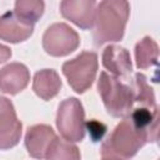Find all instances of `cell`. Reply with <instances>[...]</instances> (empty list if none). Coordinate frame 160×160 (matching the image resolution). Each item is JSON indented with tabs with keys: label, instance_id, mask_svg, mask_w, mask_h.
<instances>
[{
	"label": "cell",
	"instance_id": "cell-1",
	"mask_svg": "<svg viewBox=\"0 0 160 160\" xmlns=\"http://www.w3.org/2000/svg\"><path fill=\"white\" fill-rule=\"evenodd\" d=\"M130 15V4L124 0H105L98 4L94 19V42L101 46L105 42L120 41Z\"/></svg>",
	"mask_w": 160,
	"mask_h": 160
},
{
	"label": "cell",
	"instance_id": "cell-2",
	"mask_svg": "<svg viewBox=\"0 0 160 160\" xmlns=\"http://www.w3.org/2000/svg\"><path fill=\"white\" fill-rule=\"evenodd\" d=\"M98 90L108 112L114 118H126L134 105L132 88L106 71L100 74Z\"/></svg>",
	"mask_w": 160,
	"mask_h": 160
},
{
	"label": "cell",
	"instance_id": "cell-3",
	"mask_svg": "<svg viewBox=\"0 0 160 160\" xmlns=\"http://www.w3.org/2000/svg\"><path fill=\"white\" fill-rule=\"evenodd\" d=\"M149 142L148 136L136 129L129 116L116 125L110 136L104 141L101 146V155H118L120 158L130 159Z\"/></svg>",
	"mask_w": 160,
	"mask_h": 160
},
{
	"label": "cell",
	"instance_id": "cell-4",
	"mask_svg": "<svg viewBox=\"0 0 160 160\" xmlns=\"http://www.w3.org/2000/svg\"><path fill=\"white\" fill-rule=\"evenodd\" d=\"M98 72V54L82 51L76 58L62 64V74L69 85L79 94L85 92L94 82Z\"/></svg>",
	"mask_w": 160,
	"mask_h": 160
},
{
	"label": "cell",
	"instance_id": "cell-5",
	"mask_svg": "<svg viewBox=\"0 0 160 160\" xmlns=\"http://www.w3.org/2000/svg\"><path fill=\"white\" fill-rule=\"evenodd\" d=\"M56 126L66 141H81L85 138V112L80 100L69 98L59 105Z\"/></svg>",
	"mask_w": 160,
	"mask_h": 160
},
{
	"label": "cell",
	"instance_id": "cell-6",
	"mask_svg": "<svg viewBox=\"0 0 160 160\" xmlns=\"http://www.w3.org/2000/svg\"><path fill=\"white\" fill-rule=\"evenodd\" d=\"M80 38L78 32L65 22L52 24L42 36V48L51 56H65L78 49Z\"/></svg>",
	"mask_w": 160,
	"mask_h": 160
},
{
	"label": "cell",
	"instance_id": "cell-7",
	"mask_svg": "<svg viewBox=\"0 0 160 160\" xmlns=\"http://www.w3.org/2000/svg\"><path fill=\"white\" fill-rule=\"evenodd\" d=\"M22 125L16 116L12 102L0 96V150H8L19 144Z\"/></svg>",
	"mask_w": 160,
	"mask_h": 160
},
{
	"label": "cell",
	"instance_id": "cell-8",
	"mask_svg": "<svg viewBox=\"0 0 160 160\" xmlns=\"http://www.w3.org/2000/svg\"><path fill=\"white\" fill-rule=\"evenodd\" d=\"M95 9L94 0H64L60 2L61 15L84 30L94 26Z\"/></svg>",
	"mask_w": 160,
	"mask_h": 160
},
{
	"label": "cell",
	"instance_id": "cell-9",
	"mask_svg": "<svg viewBox=\"0 0 160 160\" xmlns=\"http://www.w3.org/2000/svg\"><path fill=\"white\" fill-rule=\"evenodd\" d=\"M55 138L56 134L49 125L40 124L30 126L25 134V146L29 155L34 159H44Z\"/></svg>",
	"mask_w": 160,
	"mask_h": 160
},
{
	"label": "cell",
	"instance_id": "cell-10",
	"mask_svg": "<svg viewBox=\"0 0 160 160\" xmlns=\"http://www.w3.org/2000/svg\"><path fill=\"white\" fill-rule=\"evenodd\" d=\"M30 80V72L24 64L11 62L0 69V91L15 95L22 91Z\"/></svg>",
	"mask_w": 160,
	"mask_h": 160
},
{
	"label": "cell",
	"instance_id": "cell-11",
	"mask_svg": "<svg viewBox=\"0 0 160 160\" xmlns=\"http://www.w3.org/2000/svg\"><path fill=\"white\" fill-rule=\"evenodd\" d=\"M34 32V25L19 19L14 11H8L0 16V39L8 42H21Z\"/></svg>",
	"mask_w": 160,
	"mask_h": 160
},
{
	"label": "cell",
	"instance_id": "cell-12",
	"mask_svg": "<svg viewBox=\"0 0 160 160\" xmlns=\"http://www.w3.org/2000/svg\"><path fill=\"white\" fill-rule=\"evenodd\" d=\"M102 65L115 78H126L132 70L129 51L119 45H109L105 48L102 52Z\"/></svg>",
	"mask_w": 160,
	"mask_h": 160
},
{
	"label": "cell",
	"instance_id": "cell-13",
	"mask_svg": "<svg viewBox=\"0 0 160 160\" xmlns=\"http://www.w3.org/2000/svg\"><path fill=\"white\" fill-rule=\"evenodd\" d=\"M129 119L134 124L136 129L142 131L146 136L149 142L158 141V131H159V118H158V108L149 109V108H136L131 110Z\"/></svg>",
	"mask_w": 160,
	"mask_h": 160
},
{
	"label": "cell",
	"instance_id": "cell-14",
	"mask_svg": "<svg viewBox=\"0 0 160 160\" xmlns=\"http://www.w3.org/2000/svg\"><path fill=\"white\" fill-rule=\"evenodd\" d=\"M61 88L59 74L52 69H44L34 75L32 90L42 100H50L56 96Z\"/></svg>",
	"mask_w": 160,
	"mask_h": 160
},
{
	"label": "cell",
	"instance_id": "cell-15",
	"mask_svg": "<svg viewBox=\"0 0 160 160\" xmlns=\"http://www.w3.org/2000/svg\"><path fill=\"white\" fill-rule=\"evenodd\" d=\"M158 58H159V46L152 38L145 36L136 44L135 60H136V66L139 69L145 70L156 65Z\"/></svg>",
	"mask_w": 160,
	"mask_h": 160
},
{
	"label": "cell",
	"instance_id": "cell-16",
	"mask_svg": "<svg viewBox=\"0 0 160 160\" xmlns=\"http://www.w3.org/2000/svg\"><path fill=\"white\" fill-rule=\"evenodd\" d=\"M44 9L45 4L41 0H18L14 14L26 24L34 25L42 16Z\"/></svg>",
	"mask_w": 160,
	"mask_h": 160
},
{
	"label": "cell",
	"instance_id": "cell-17",
	"mask_svg": "<svg viewBox=\"0 0 160 160\" xmlns=\"http://www.w3.org/2000/svg\"><path fill=\"white\" fill-rule=\"evenodd\" d=\"M45 160H80V151L76 145L70 141L61 140L58 136L51 142Z\"/></svg>",
	"mask_w": 160,
	"mask_h": 160
},
{
	"label": "cell",
	"instance_id": "cell-18",
	"mask_svg": "<svg viewBox=\"0 0 160 160\" xmlns=\"http://www.w3.org/2000/svg\"><path fill=\"white\" fill-rule=\"evenodd\" d=\"M132 91H134V101H138L144 105V108L156 109L155 94L152 88L148 84L146 76L144 74L136 72L132 81Z\"/></svg>",
	"mask_w": 160,
	"mask_h": 160
},
{
	"label": "cell",
	"instance_id": "cell-19",
	"mask_svg": "<svg viewBox=\"0 0 160 160\" xmlns=\"http://www.w3.org/2000/svg\"><path fill=\"white\" fill-rule=\"evenodd\" d=\"M85 130L89 131L90 139L92 141H100L102 136L106 132V125L102 124L101 121H98L96 119H91L88 122H85Z\"/></svg>",
	"mask_w": 160,
	"mask_h": 160
},
{
	"label": "cell",
	"instance_id": "cell-20",
	"mask_svg": "<svg viewBox=\"0 0 160 160\" xmlns=\"http://www.w3.org/2000/svg\"><path fill=\"white\" fill-rule=\"evenodd\" d=\"M10 56H11V50H10V48H8V46L0 44V64H1V62H5L6 60H9Z\"/></svg>",
	"mask_w": 160,
	"mask_h": 160
},
{
	"label": "cell",
	"instance_id": "cell-21",
	"mask_svg": "<svg viewBox=\"0 0 160 160\" xmlns=\"http://www.w3.org/2000/svg\"><path fill=\"white\" fill-rule=\"evenodd\" d=\"M101 160H122V158H120V156H118V155H111V154H109V155H102V159Z\"/></svg>",
	"mask_w": 160,
	"mask_h": 160
}]
</instances>
